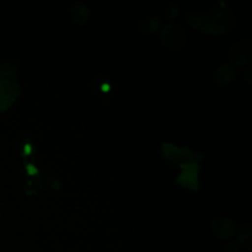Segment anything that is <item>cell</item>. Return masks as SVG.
I'll use <instances>...</instances> for the list:
<instances>
[{
  "label": "cell",
  "mask_w": 252,
  "mask_h": 252,
  "mask_svg": "<svg viewBox=\"0 0 252 252\" xmlns=\"http://www.w3.org/2000/svg\"><path fill=\"white\" fill-rule=\"evenodd\" d=\"M187 22L208 34H223L233 25V15L223 2H218L210 10L200 14H186Z\"/></svg>",
  "instance_id": "obj_1"
},
{
  "label": "cell",
  "mask_w": 252,
  "mask_h": 252,
  "mask_svg": "<svg viewBox=\"0 0 252 252\" xmlns=\"http://www.w3.org/2000/svg\"><path fill=\"white\" fill-rule=\"evenodd\" d=\"M161 151L171 164L178 166L184 163H198L204 158V156L199 153H195L187 148L177 147L171 143H164L161 146Z\"/></svg>",
  "instance_id": "obj_2"
},
{
  "label": "cell",
  "mask_w": 252,
  "mask_h": 252,
  "mask_svg": "<svg viewBox=\"0 0 252 252\" xmlns=\"http://www.w3.org/2000/svg\"><path fill=\"white\" fill-rule=\"evenodd\" d=\"M160 39L163 45L171 49L182 48L186 44L187 36L182 28L174 24H167L161 31Z\"/></svg>",
  "instance_id": "obj_3"
},
{
  "label": "cell",
  "mask_w": 252,
  "mask_h": 252,
  "mask_svg": "<svg viewBox=\"0 0 252 252\" xmlns=\"http://www.w3.org/2000/svg\"><path fill=\"white\" fill-rule=\"evenodd\" d=\"M229 57L234 64L240 67L250 66L252 61L251 40L249 38H245L236 42L230 49Z\"/></svg>",
  "instance_id": "obj_4"
},
{
  "label": "cell",
  "mask_w": 252,
  "mask_h": 252,
  "mask_svg": "<svg viewBox=\"0 0 252 252\" xmlns=\"http://www.w3.org/2000/svg\"><path fill=\"white\" fill-rule=\"evenodd\" d=\"M179 167L181 168V173L177 177V183L183 187H187L195 192L199 190V183H198V163H184L180 164Z\"/></svg>",
  "instance_id": "obj_5"
},
{
  "label": "cell",
  "mask_w": 252,
  "mask_h": 252,
  "mask_svg": "<svg viewBox=\"0 0 252 252\" xmlns=\"http://www.w3.org/2000/svg\"><path fill=\"white\" fill-rule=\"evenodd\" d=\"M214 234L221 239H227L234 235L236 227L234 222L225 217H217L211 222Z\"/></svg>",
  "instance_id": "obj_6"
},
{
  "label": "cell",
  "mask_w": 252,
  "mask_h": 252,
  "mask_svg": "<svg viewBox=\"0 0 252 252\" xmlns=\"http://www.w3.org/2000/svg\"><path fill=\"white\" fill-rule=\"evenodd\" d=\"M236 77V70L227 64L220 65L214 74V81L220 86L230 84Z\"/></svg>",
  "instance_id": "obj_7"
},
{
  "label": "cell",
  "mask_w": 252,
  "mask_h": 252,
  "mask_svg": "<svg viewBox=\"0 0 252 252\" xmlns=\"http://www.w3.org/2000/svg\"><path fill=\"white\" fill-rule=\"evenodd\" d=\"M160 25H161V22L158 18L154 16H149L144 18L140 22L138 28H139V31L143 33L153 34L158 31V29L160 28Z\"/></svg>",
  "instance_id": "obj_8"
},
{
  "label": "cell",
  "mask_w": 252,
  "mask_h": 252,
  "mask_svg": "<svg viewBox=\"0 0 252 252\" xmlns=\"http://www.w3.org/2000/svg\"><path fill=\"white\" fill-rule=\"evenodd\" d=\"M70 15H71L72 20L76 24L84 25L89 19L90 12H89V9L85 5H83L81 3H77L72 6V8L70 10Z\"/></svg>",
  "instance_id": "obj_9"
},
{
  "label": "cell",
  "mask_w": 252,
  "mask_h": 252,
  "mask_svg": "<svg viewBox=\"0 0 252 252\" xmlns=\"http://www.w3.org/2000/svg\"><path fill=\"white\" fill-rule=\"evenodd\" d=\"M239 242L246 247L247 249L251 248V225L250 223H246L243 225L238 234Z\"/></svg>",
  "instance_id": "obj_10"
},
{
  "label": "cell",
  "mask_w": 252,
  "mask_h": 252,
  "mask_svg": "<svg viewBox=\"0 0 252 252\" xmlns=\"http://www.w3.org/2000/svg\"><path fill=\"white\" fill-rule=\"evenodd\" d=\"M166 14L169 19H174L178 14V8L175 5H171L166 9Z\"/></svg>",
  "instance_id": "obj_11"
},
{
  "label": "cell",
  "mask_w": 252,
  "mask_h": 252,
  "mask_svg": "<svg viewBox=\"0 0 252 252\" xmlns=\"http://www.w3.org/2000/svg\"><path fill=\"white\" fill-rule=\"evenodd\" d=\"M224 252H240V251H239L238 245L236 243L232 242V243H229L226 245Z\"/></svg>",
  "instance_id": "obj_12"
},
{
  "label": "cell",
  "mask_w": 252,
  "mask_h": 252,
  "mask_svg": "<svg viewBox=\"0 0 252 252\" xmlns=\"http://www.w3.org/2000/svg\"><path fill=\"white\" fill-rule=\"evenodd\" d=\"M48 183H49V186L53 189H58L60 187V182L57 179L53 178V177L48 179Z\"/></svg>",
  "instance_id": "obj_13"
},
{
  "label": "cell",
  "mask_w": 252,
  "mask_h": 252,
  "mask_svg": "<svg viewBox=\"0 0 252 252\" xmlns=\"http://www.w3.org/2000/svg\"><path fill=\"white\" fill-rule=\"evenodd\" d=\"M244 76H245V79H246V80L248 81V83L250 84V83H251V66H248V67L246 68V71H245Z\"/></svg>",
  "instance_id": "obj_14"
}]
</instances>
